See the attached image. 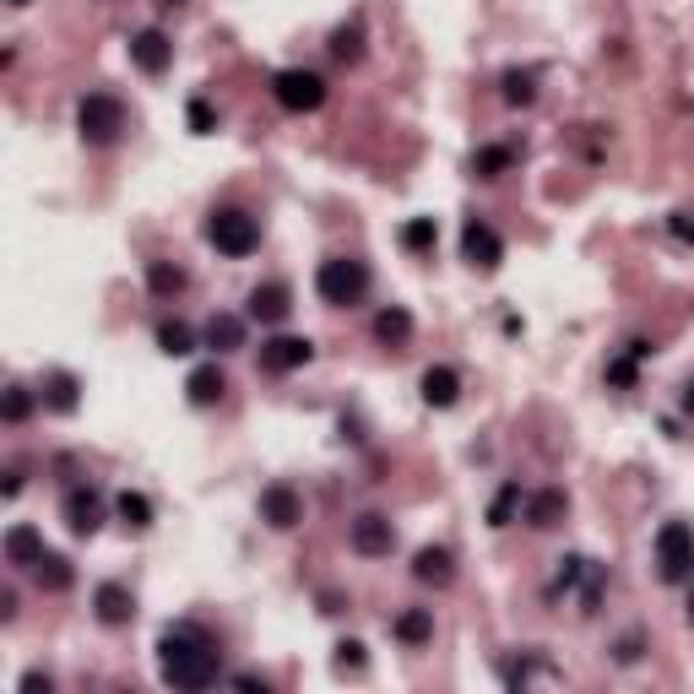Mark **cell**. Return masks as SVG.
I'll list each match as a JSON object with an SVG mask.
<instances>
[{
	"label": "cell",
	"instance_id": "cell-38",
	"mask_svg": "<svg viewBox=\"0 0 694 694\" xmlns=\"http://www.w3.org/2000/svg\"><path fill=\"white\" fill-rule=\"evenodd\" d=\"M39 690H50V679H44V673H28V679H22V694H39Z\"/></svg>",
	"mask_w": 694,
	"mask_h": 694
},
{
	"label": "cell",
	"instance_id": "cell-9",
	"mask_svg": "<svg viewBox=\"0 0 694 694\" xmlns=\"http://www.w3.org/2000/svg\"><path fill=\"white\" fill-rule=\"evenodd\" d=\"M65 526H71L76 537H93V532L104 526V500H98L93 489H71V494H65Z\"/></svg>",
	"mask_w": 694,
	"mask_h": 694
},
{
	"label": "cell",
	"instance_id": "cell-14",
	"mask_svg": "<svg viewBox=\"0 0 694 694\" xmlns=\"http://www.w3.org/2000/svg\"><path fill=\"white\" fill-rule=\"evenodd\" d=\"M93 608H98V619H104V624H130V613H136L130 591H126V586H115V580H104V586L93 591Z\"/></svg>",
	"mask_w": 694,
	"mask_h": 694
},
{
	"label": "cell",
	"instance_id": "cell-42",
	"mask_svg": "<svg viewBox=\"0 0 694 694\" xmlns=\"http://www.w3.org/2000/svg\"><path fill=\"white\" fill-rule=\"evenodd\" d=\"M11 6H28V0H11Z\"/></svg>",
	"mask_w": 694,
	"mask_h": 694
},
{
	"label": "cell",
	"instance_id": "cell-34",
	"mask_svg": "<svg viewBox=\"0 0 694 694\" xmlns=\"http://www.w3.org/2000/svg\"><path fill=\"white\" fill-rule=\"evenodd\" d=\"M515 505H521V489L510 483V489H500V500L489 505V521H494V526H505V521H510V510H515Z\"/></svg>",
	"mask_w": 694,
	"mask_h": 694
},
{
	"label": "cell",
	"instance_id": "cell-26",
	"mask_svg": "<svg viewBox=\"0 0 694 694\" xmlns=\"http://www.w3.org/2000/svg\"><path fill=\"white\" fill-rule=\"evenodd\" d=\"M147 282H152V293H163V299H169V293H180V288H185V271H180V266H169V260H152V266H147Z\"/></svg>",
	"mask_w": 694,
	"mask_h": 694
},
{
	"label": "cell",
	"instance_id": "cell-35",
	"mask_svg": "<svg viewBox=\"0 0 694 694\" xmlns=\"http://www.w3.org/2000/svg\"><path fill=\"white\" fill-rule=\"evenodd\" d=\"M608 380H613V385H634V353H624V359L608 370Z\"/></svg>",
	"mask_w": 694,
	"mask_h": 694
},
{
	"label": "cell",
	"instance_id": "cell-17",
	"mask_svg": "<svg viewBox=\"0 0 694 694\" xmlns=\"http://www.w3.org/2000/svg\"><path fill=\"white\" fill-rule=\"evenodd\" d=\"M39 554H44V543H39L33 526H11L6 532V559L11 565H39Z\"/></svg>",
	"mask_w": 694,
	"mask_h": 694
},
{
	"label": "cell",
	"instance_id": "cell-1",
	"mask_svg": "<svg viewBox=\"0 0 694 694\" xmlns=\"http://www.w3.org/2000/svg\"><path fill=\"white\" fill-rule=\"evenodd\" d=\"M158 673L174 690H212L217 684V651L195 630H174L158 640Z\"/></svg>",
	"mask_w": 694,
	"mask_h": 694
},
{
	"label": "cell",
	"instance_id": "cell-10",
	"mask_svg": "<svg viewBox=\"0 0 694 694\" xmlns=\"http://www.w3.org/2000/svg\"><path fill=\"white\" fill-rule=\"evenodd\" d=\"M260 515H266L277 532H288V526H299V521H305V505H299V494H293L288 483H271V489L260 494Z\"/></svg>",
	"mask_w": 694,
	"mask_h": 694
},
{
	"label": "cell",
	"instance_id": "cell-4",
	"mask_svg": "<svg viewBox=\"0 0 694 694\" xmlns=\"http://www.w3.org/2000/svg\"><path fill=\"white\" fill-rule=\"evenodd\" d=\"M656 575H662L668 586H679V580L694 575V526L668 521V526L656 532Z\"/></svg>",
	"mask_w": 694,
	"mask_h": 694
},
{
	"label": "cell",
	"instance_id": "cell-8",
	"mask_svg": "<svg viewBox=\"0 0 694 694\" xmlns=\"http://www.w3.org/2000/svg\"><path fill=\"white\" fill-rule=\"evenodd\" d=\"M461 250H467V260H472L478 271H494V266L505 260V245H500V234H494L489 223H467V228H461Z\"/></svg>",
	"mask_w": 694,
	"mask_h": 694
},
{
	"label": "cell",
	"instance_id": "cell-15",
	"mask_svg": "<svg viewBox=\"0 0 694 694\" xmlns=\"http://www.w3.org/2000/svg\"><path fill=\"white\" fill-rule=\"evenodd\" d=\"M185 391H190V402H195V407H212V402H223L228 380H223V370H217V364H201V370L185 380Z\"/></svg>",
	"mask_w": 694,
	"mask_h": 694
},
{
	"label": "cell",
	"instance_id": "cell-40",
	"mask_svg": "<svg viewBox=\"0 0 694 694\" xmlns=\"http://www.w3.org/2000/svg\"><path fill=\"white\" fill-rule=\"evenodd\" d=\"M690 624H694V591H690Z\"/></svg>",
	"mask_w": 694,
	"mask_h": 694
},
{
	"label": "cell",
	"instance_id": "cell-41",
	"mask_svg": "<svg viewBox=\"0 0 694 694\" xmlns=\"http://www.w3.org/2000/svg\"><path fill=\"white\" fill-rule=\"evenodd\" d=\"M163 6H185V0H163Z\"/></svg>",
	"mask_w": 694,
	"mask_h": 694
},
{
	"label": "cell",
	"instance_id": "cell-18",
	"mask_svg": "<svg viewBox=\"0 0 694 694\" xmlns=\"http://www.w3.org/2000/svg\"><path fill=\"white\" fill-rule=\"evenodd\" d=\"M456 396H461L456 370H429V375H424V402H429V407H450Z\"/></svg>",
	"mask_w": 694,
	"mask_h": 694
},
{
	"label": "cell",
	"instance_id": "cell-28",
	"mask_svg": "<svg viewBox=\"0 0 694 694\" xmlns=\"http://www.w3.org/2000/svg\"><path fill=\"white\" fill-rule=\"evenodd\" d=\"M435 239H440V234H435V217H413V223L402 228V245H407V250H435Z\"/></svg>",
	"mask_w": 694,
	"mask_h": 694
},
{
	"label": "cell",
	"instance_id": "cell-5",
	"mask_svg": "<svg viewBox=\"0 0 694 694\" xmlns=\"http://www.w3.org/2000/svg\"><path fill=\"white\" fill-rule=\"evenodd\" d=\"M271 93H277V104H282L288 115H310V109H320V104H325V82H320L316 71H305V65H288V71H277Z\"/></svg>",
	"mask_w": 694,
	"mask_h": 694
},
{
	"label": "cell",
	"instance_id": "cell-21",
	"mask_svg": "<svg viewBox=\"0 0 694 694\" xmlns=\"http://www.w3.org/2000/svg\"><path fill=\"white\" fill-rule=\"evenodd\" d=\"M39 586L44 591H65L71 580H76V569H71V559H61V554H39Z\"/></svg>",
	"mask_w": 694,
	"mask_h": 694
},
{
	"label": "cell",
	"instance_id": "cell-25",
	"mask_svg": "<svg viewBox=\"0 0 694 694\" xmlns=\"http://www.w3.org/2000/svg\"><path fill=\"white\" fill-rule=\"evenodd\" d=\"M331 55H337V61H359V55H364V28H359V22L337 28V33H331Z\"/></svg>",
	"mask_w": 694,
	"mask_h": 694
},
{
	"label": "cell",
	"instance_id": "cell-23",
	"mask_svg": "<svg viewBox=\"0 0 694 694\" xmlns=\"http://www.w3.org/2000/svg\"><path fill=\"white\" fill-rule=\"evenodd\" d=\"M435 634V619H429V608H407L402 619H396V640H407V645H424Z\"/></svg>",
	"mask_w": 694,
	"mask_h": 694
},
{
	"label": "cell",
	"instance_id": "cell-3",
	"mask_svg": "<svg viewBox=\"0 0 694 694\" xmlns=\"http://www.w3.org/2000/svg\"><path fill=\"white\" fill-rule=\"evenodd\" d=\"M76 130H82L87 147H109V141L126 130V109H120V98H109V93H87L82 109H76Z\"/></svg>",
	"mask_w": 694,
	"mask_h": 694
},
{
	"label": "cell",
	"instance_id": "cell-12",
	"mask_svg": "<svg viewBox=\"0 0 694 694\" xmlns=\"http://www.w3.org/2000/svg\"><path fill=\"white\" fill-rule=\"evenodd\" d=\"M169 55H174V44H169V39H163L158 28H141V33L130 39V61L141 65L147 76H158V71L169 65Z\"/></svg>",
	"mask_w": 694,
	"mask_h": 694
},
{
	"label": "cell",
	"instance_id": "cell-22",
	"mask_svg": "<svg viewBox=\"0 0 694 694\" xmlns=\"http://www.w3.org/2000/svg\"><path fill=\"white\" fill-rule=\"evenodd\" d=\"M375 337H380V342H391V348H396V342H407V337H413V316H407V310H396V305H391V310H380V316H375Z\"/></svg>",
	"mask_w": 694,
	"mask_h": 694
},
{
	"label": "cell",
	"instance_id": "cell-37",
	"mask_svg": "<svg viewBox=\"0 0 694 694\" xmlns=\"http://www.w3.org/2000/svg\"><path fill=\"white\" fill-rule=\"evenodd\" d=\"M190 126H195V130H212V109H206V104H201V98H195V104H190Z\"/></svg>",
	"mask_w": 694,
	"mask_h": 694
},
{
	"label": "cell",
	"instance_id": "cell-7",
	"mask_svg": "<svg viewBox=\"0 0 694 694\" xmlns=\"http://www.w3.org/2000/svg\"><path fill=\"white\" fill-rule=\"evenodd\" d=\"M316 359V348L305 342V337H271V342H260V370L266 375H293V370H305Z\"/></svg>",
	"mask_w": 694,
	"mask_h": 694
},
{
	"label": "cell",
	"instance_id": "cell-11",
	"mask_svg": "<svg viewBox=\"0 0 694 694\" xmlns=\"http://www.w3.org/2000/svg\"><path fill=\"white\" fill-rule=\"evenodd\" d=\"M353 548H359L364 559L391 554V548H396V532H391V521H385V515H359V521H353Z\"/></svg>",
	"mask_w": 694,
	"mask_h": 694
},
{
	"label": "cell",
	"instance_id": "cell-2",
	"mask_svg": "<svg viewBox=\"0 0 694 694\" xmlns=\"http://www.w3.org/2000/svg\"><path fill=\"white\" fill-rule=\"evenodd\" d=\"M316 288L325 305H359L370 293V266L353 260V255H331V260H320Z\"/></svg>",
	"mask_w": 694,
	"mask_h": 694
},
{
	"label": "cell",
	"instance_id": "cell-24",
	"mask_svg": "<svg viewBox=\"0 0 694 694\" xmlns=\"http://www.w3.org/2000/svg\"><path fill=\"white\" fill-rule=\"evenodd\" d=\"M559 515H565V494H559V489H548V494H537V500L526 505V521H532V526H559Z\"/></svg>",
	"mask_w": 694,
	"mask_h": 694
},
{
	"label": "cell",
	"instance_id": "cell-33",
	"mask_svg": "<svg viewBox=\"0 0 694 694\" xmlns=\"http://www.w3.org/2000/svg\"><path fill=\"white\" fill-rule=\"evenodd\" d=\"M28 407H33V396H28L22 385H11V391H6V424H22Z\"/></svg>",
	"mask_w": 694,
	"mask_h": 694
},
{
	"label": "cell",
	"instance_id": "cell-39",
	"mask_svg": "<svg viewBox=\"0 0 694 694\" xmlns=\"http://www.w3.org/2000/svg\"><path fill=\"white\" fill-rule=\"evenodd\" d=\"M684 402H690V413H694V385H690V396H684Z\"/></svg>",
	"mask_w": 694,
	"mask_h": 694
},
{
	"label": "cell",
	"instance_id": "cell-19",
	"mask_svg": "<svg viewBox=\"0 0 694 694\" xmlns=\"http://www.w3.org/2000/svg\"><path fill=\"white\" fill-rule=\"evenodd\" d=\"M76 391H82V385H76V375H65V370H55V375L44 380V402H50L55 413H76V402H82Z\"/></svg>",
	"mask_w": 694,
	"mask_h": 694
},
{
	"label": "cell",
	"instance_id": "cell-6",
	"mask_svg": "<svg viewBox=\"0 0 694 694\" xmlns=\"http://www.w3.org/2000/svg\"><path fill=\"white\" fill-rule=\"evenodd\" d=\"M206 239H212L223 255H250L255 245H260V228H255L250 212H239V206H223V212H212V223H206Z\"/></svg>",
	"mask_w": 694,
	"mask_h": 694
},
{
	"label": "cell",
	"instance_id": "cell-13",
	"mask_svg": "<svg viewBox=\"0 0 694 694\" xmlns=\"http://www.w3.org/2000/svg\"><path fill=\"white\" fill-rule=\"evenodd\" d=\"M413 575H418L424 586H450V580H456V554H450V548H418Z\"/></svg>",
	"mask_w": 694,
	"mask_h": 694
},
{
	"label": "cell",
	"instance_id": "cell-31",
	"mask_svg": "<svg viewBox=\"0 0 694 694\" xmlns=\"http://www.w3.org/2000/svg\"><path fill=\"white\" fill-rule=\"evenodd\" d=\"M331 662H337V673H364V645H359V640H342Z\"/></svg>",
	"mask_w": 694,
	"mask_h": 694
},
{
	"label": "cell",
	"instance_id": "cell-16",
	"mask_svg": "<svg viewBox=\"0 0 694 694\" xmlns=\"http://www.w3.org/2000/svg\"><path fill=\"white\" fill-rule=\"evenodd\" d=\"M288 310H293V305H288V288H282V282H260V288L250 293V316L255 320H282Z\"/></svg>",
	"mask_w": 694,
	"mask_h": 694
},
{
	"label": "cell",
	"instance_id": "cell-36",
	"mask_svg": "<svg viewBox=\"0 0 694 694\" xmlns=\"http://www.w3.org/2000/svg\"><path fill=\"white\" fill-rule=\"evenodd\" d=\"M673 234H679L684 245H694V217L690 212H673Z\"/></svg>",
	"mask_w": 694,
	"mask_h": 694
},
{
	"label": "cell",
	"instance_id": "cell-20",
	"mask_svg": "<svg viewBox=\"0 0 694 694\" xmlns=\"http://www.w3.org/2000/svg\"><path fill=\"white\" fill-rule=\"evenodd\" d=\"M245 342V325L234 316H212L206 320V348H217V353H234Z\"/></svg>",
	"mask_w": 694,
	"mask_h": 694
},
{
	"label": "cell",
	"instance_id": "cell-32",
	"mask_svg": "<svg viewBox=\"0 0 694 694\" xmlns=\"http://www.w3.org/2000/svg\"><path fill=\"white\" fill-rule=\"evenodd\" d=\"M505 163H510V152H505V147H483V152L472 158V169H478L483 180H494V174H500Z\"/></svg>",
	"mask_w": 694,
	"mask_h": 694
},
{
	"label": "cell",
	"instance_id": "cell-29",
	"mask_svg": "<svg viewBox=\"0 0 694 694\" xmlns=\"http://www.w3.org/2000/svg\"><path fill=\"white\" fill-rule=\"evenodd\" d=\"M537 98V76L532 71H505V104H532Z\"/></svg>",
	"mask_w": 694,
	"mask_h": 694
},
{
	"label": "cell",
	"instance_id": "cell-27",
	"mask_svg": "<svg viewBox=\"0 0 694 694\" xmlns=\"http://www.w3.org/2000/svg\"><path fill=\"white\" fill-rule=\"evenodd\" d=\"M115 510H120V521H126L130 532H147V526H152V505H147L141 494H120Z\"/></svg>",
	"mask_w": 694,
	"mask_h": 694
},
{
	"label": "cell",
	"instance_id": "cell-30",
	"mask_svg": "<svg viewBox=\"0 0 694 694\" xmlns=\"http://www.w3.org/2000/svg\"><path fill=\"white\" fill-rule=\"evenodd\" d=\"M158 348H163L169 359H180V353H190V331L180 320H163V325H158Z\"/></svg>",
	"mask_w": 694,
	"mask_h": 694
}]
</instances>
